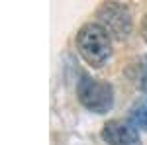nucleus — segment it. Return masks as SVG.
<instances>
[{"mask_svg":"<svg viewBox=\"0 0 147 145\" xmlns=\"http://www.w3.org/2000/svg\"><path fill=\"white\" fill-rule=\"evenodd\" d=\"M77 49L90 67H102L112 53V37L100 24H84L77 34Z\"/></svg>","mask_w":147,"mask_h":145,"instance_id":"nucleus-1","label":"nucleus"},{"mask_svg":"<svg viewBox=\"0 0 147 145\" xmlns=\"http://www.w3.org/2000/svg\"><path fill=\"white\" fill-rule=\"evenodd\" d=\"M77 96L86 110L94 114H106L114 106V88L112 84L82 75L77 84Z\"/></svg>","mask_w":147,"mask_h":145,"instance_id":"nucleus-2","label":"nucleus"},{"mask_svg":"<svg viewBox=\"0 0 147 145\" xmlns=\"http://www.w3.org/2000/svg\"><path fill=\"white\" fill-rule=\"evenodd\" d=\"M129 120H131V123H134L136 127L147 132V98L136 102V104L131 106V110H129Z\"/></svg>","mask_w":147,"mask_h":145,"instance_id":"nucleus-5","label":"nucleus"},{"mask_svg":"<svg viewBox=\"0 0 147 145\" xmlns=\"http://www.w3.org/2000/svg\"><path fill=\"white\" fill-rule=\"evenodd\" d=\"M102 139L108 145H141L137 127L124 120H110L104 123Z\"/></svg>","mask_w":147,"mask_h":145,"instance_id":"nucleus-4","label":"nucleus"},{"mask_svg":"<svg viewBox=\"0 0 147 145\" xmlns=\"http://www.w3.org/2000/svg\"><path fill=\"white\" fill-rule=\"evenodd\" d=\"M136 84L139 88L147 92V57H143L137 63V75H136Z\"/></svg>","mask_w":147,"mask_h":145,"instance_id":"nucleus-6","label":"nucleus"},{"mask_svg":"<svg viewBox=\"0 0 147 145\" xmlns=\"http://www.w3.org/2000/svg\"><path fill=\"white\" fill-rule=\"evenodd\" d=\"M141 34H143V39H145V43H147V16L143 18V24H141Z\"/></svg>","mask_w":147,"mask_h":145,"instance_id":"nucleus-7","label":"nucleus"},{"mask_svg":"<svg viewBox=\"0 0 147 145\" xmlns=\"http://www.w3.org/2000/svg\"><path fill=\"white\" fill-rule=\"evenodd\" d=\"M98 18H100V26L108 32L110 35H116L118 39L127 37L131 32V18L125 6L116 4V2H108L98 10Z\"/></svg>","mask_w":147,"mask_h":145,"instance_id":"nucleus-3","label":"nucleus"}]
</instances>
